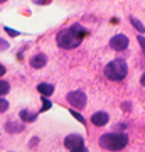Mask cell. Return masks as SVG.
Returning <instances> with one entry per match:
<instances>
[{"label": "cell", "instance_id": "cell-15", "mask_svg": "<svg viewBox=\"0 0 145 152\" xmlns=\"http://www.w3.org/2000/svg\"><path fill=\"white\" fill-rule=\"evenodd\" d=\"M42 100H44V105H42V110L41 112H46V110L51 108V102L47 100V96H42Z\"/></svg>", "mask_w": 145, "mask_h": 152}, {"label": "cell", "instance_id": "cell-9", "mask_svg": "<svg viewBox=\"0 0 145 152\" xmlns=\"http://www.w3.org/2000/svg\"><path fill=\"white\" fill-rule=\"evenodd\" d=\"M37 90L42 96H51L52 91H54V86L49 85V83H41V85H37Z\"/></svg>", "mask_w": 145, "mask_h": 152}, {"label": "cell", "instance_id": "cell-12", "mask_svg": "<svg viewBox=\"0 0 145 152\" xmlns=\"http://www.w3.org/2000/svg\"><path fill=\"white\" fill-rule=\"evenodd\" d=\"M130 20H132V24H133V27L137 29L138 32H144V31H145V27H144V26H142V22H140V20H137L135 17H132Z\"/></svg>", "mask_w": 145, "mask_h": 152}, {"label": "cell", "instance_id": "cell-14", "mask_svg": "<svg viewBox=\"0 0 145 152\" xmlns=\"http://www.w3.org/2000/svg\"><path fill=\"white\" fill-rule=\"evenodd\" d=\"M7 108H9V102H7V100H4V98L0 96V113H4Z\"/></svg>", "mask_w": 145, "mask_h": 152}, {"label": "cell", "instance_id": "cell-8", "mask_svg": "<svg viewBox=\"0 0 145 152\" xmlns=\"http://www.w3.org/2000/svg\"><path fill=\"white\" fill-rule=\"evenodd\" d=\"M46 63H47V58H46V54H36L31 59V66L32 68H36V69H39V68H42V66H46Z\"/></svg>", "mask_w": 145, "mask_h": 152}, {"label": "cell", "instance_id": "cell-18", "mask_svg": "<svg viewBox=\"0 0 145 152\" xmlns=\"http://www.w3.org/2000/svg\"><path fill=\"white\" fill-rule=\"evenodd\" d=\"M138 42H140V46H142V49H144V53H145V39L142 37V36H138Z\"/></svg>", "mask_w": 145, "mask_h": 152}, {"label": "cell", "instance_id": "cell-16", "mask_svg": "<svg viewBox=\"0 0 145 152\" xmlns=\"http://www.w3.org/2000/svg\"><path fill=\"white\" fill-rule=\"evenodd\" d=\"M71 115H73V117H76V118L79 120L81 124H85V118H83V115H79L78 112H74V110H71Z\"/></svg>", "mask_w": 145, "mask_h": 152}, {"label": "cell", "instance_id": "cell-11", "mask_svg": "<svg viewBox=\"0 0 145 152\" xmlns=\"http://www.w3.org/2000/svg\"><path fill=\"white\" fill-rule=\"evenodd\" d=\"M22 130H24V125H22V124L15 125L14 122H7V132L14 134V132H22Z\"/></svg>", "mask_w": 145, "mask_h": 152}, {"label": "cell", "instance_id": "cell-2", "mask_svg": "<svg viewBox=\"0 0 145 152\" xmlns=\"http://www.w3.org/2000/svg\"><path fill=\"white\" fill-rule=\"evenodd\" d=\"M127 144H128V137L125 135V134H117V132L105 134L100 139V145L103 149H106V151H120Z\"/></svg>", "mask_w": 145, "mask_h": 152}, {"label": "cell", "instance_id": "cell-6", "mask_svg": "<svg viewBox=\"0 0 145 152\" xmlns=\"http://www.w3.org/2000/svg\"><path fill=\"white\" fill-rule=\"evenodd\" d=\"M110 48L115 49V51H123V49L128 48V37L123 36V34H117L110 39Z\"/></svg>", "mask_w": 145, "mask_h": 152}, {"label": "cell", "instance_id": "cell-22", "mask_svg": "<svg viewBox=\"0 0 145 152\" xmlns=\"http://www.w3.org/2000/svg\"><path fill=\"white\" fill-rule=\"evenodd\" d=\"M2 2H5V0H0V4H2Z\"/></svg>", "mask_w": 145, "mask_h": 152}, {"label": "cell", "instance_id": "cell-3", "mask_svg": "<svg viewBox=\"0 0 145 152\" xmlns=\"http://www.w3.org/2000/svg\"><path fill=\"white\" fill-rule=\"evenodd\" d=\"M128 73V68H127V63L122 59H115L111 61L110 64H106L105 68V76L111 81H122L125 80V76Z\"/></svg>", "mask_w": 145, "mask_h": 152}, {"label": "cell", "instance_id": "cell-1", "mask_svg": "<svg viewBox=\"0 0 145 152\" xmlns=\"http://www.w3.org/2000/svg\"><path fill=\"white\" fill-rule=\"evenodd\" d=\"M83 36H85L83 27H81L79 24H74V26H71V27L63 29V31L58 34L56 42H58V46H59L61 49H74V48L79 46Z\"/></svg>", "mask_w": 145, "mask_h": 152}, {"label": "cell", "instance_id": "cell-5", "mask_svg": "<svg viewBox=\"0 0 145 152\" xmlns=\"http://www.w3.org/2000/svg\"><path fill=\"white\" fill-rule=\"evenodd\" d=\"M66 98L74 108H83L86 105V95L83 91H69L66 95Z\"/></svg>", "mask_w": 145, "mask_h": 152}, {"label": "cell", "instance_id": "cell-20", "mask_svg": "<svg viewBox=\"0 0 145 152\" xmlns=\"http://www.w3.org/2000/svg\"><path fill=\"white\" fill-rule=\"evenodd\" d=\"M5 66H2V64H0V76H2V75H5Z\"/></svg>", "mask_w": 145, "mask_h": 152}, {"label": "cell", "instance_id": "cell-17", "mask_svg": "<svg viewBox=\"0 0 145 152\" xmlns=\"http://www.w3.org/2000/svg\"><path fill=\"white\" fill-rule=\"evenodd\" d=\"M7 48H9V42L4 41V39H0V51H5Z\"/></svg>", "mask_w": 145, "mask_h": 152}, {"label": "cell", "instance_id": "cell-10", "mask_svg": "<svg viewBox=\"0 0 145 152\" xmlns=\"http://www.w3.org/2000/svg\"><path fill=\"white\" fill-rule=\"evenodd\" d=\"M36 117H37V115L32 113V112H29V110H20V118L24 120V122H34Z\"/></svg>", "mask_w": 145, "mask_h": 152}, {"label": "cell", "instance_id": "cell-19", "mask_svg": "<svg viewBox=\"0 0 145 152\" xmlns=\"http://www.w3.org/2000/svg\"><path fill=\"white\" fill-rule=\"evenodd\" d=\"M5 31H7L9 34H10V36H17V34H19V32H15V31H12L10 27H5Z\"/></svg>", "mask_w": 145, "mask_h": 152}, {"label": "cell", "instance_id": "cell-7", "mask_svg": "<svg viewBox=\"0 0 145 152\" xmlns=\"http://www.w3.org/2000/svg\"><path fill=\"white\" fill-rule=\"evenodd\" d=\"M91 124L96 125V127H103V125L108 124V113L105 112H96V113L91 115Z\"/></svg>", "mask_w": 145, "mask_h": 152}, {"label": "cell", "instance_id": "cell-4", "mask_svg": "<svg viewBox=\"0 0 145 152\" xmlns=\"http://www.w3.org/2000/svg\"><path fill=\"white\" fill-rule=\"evenodd\" d=\"M64 145L69 149V151H86L85 149V140H83V137L78 135V134H71L64 139Z\"/></svg>", "mask_w": 145, "mask_h": 152}, {"label": "cell", "instance_id": "cell-13", "mask_svg": "<svg viewBox=\"0 0 145 152\" xmlns=\"http://www.w3.org/2000/svg\"><path fill=\"white\" fill-rule=\"evenodd\" d=\"M9 90H10V85H9V83L7 81H0V96H4Z\"/></svg>", "mask_w": 145, "mask_h": 152}, {"label": "cell", "instance_id": "cell-21", "mask_svg": "<svg viewBox=\"0 0 145 152\" xmlns=\"http://www.w3.org/2000/svg\"><path fill=\"white\" fill-rule=\"evenodd\" d=\"M140 83H142V85L145 86V73H144V76H142V80H140Z\"/></svg>", "mask_w": 145, "mask_h": 152}]
</instances>
